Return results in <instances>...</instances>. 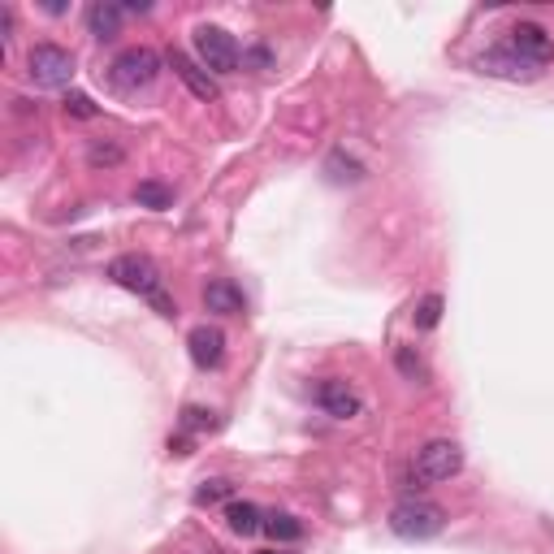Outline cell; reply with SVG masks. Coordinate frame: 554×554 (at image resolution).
Masks as SVG:
<instances>
[{"instance_id": "1", "label": "cell", "mask_w": 554, "mask_h": 554, "mask_svg": "<svg viewBox=\"0 0 554 554\" xmlns=\"http://www.w3.org/2000/svg\"><path fill=\"white\" fill-rule=\"evenodd\" d=\"M109 277H113V282L122 286V290H130V295L156 303V312H161V316H174V299L165 295V277H161V269H156L148 256L126 252V256L109 260Z\"/></svg>"}, {"instance_id": "2", "label": "cell", "mask_w": 554, "mask_h": 554, "mask_svg": "<svg viewBox=\"0 0 554 554\" xmlns=\"http://www.w3.org/2000/svg\"><path fill=\"white\" fill-rule=\"evenodd\" d=\"M156 78H161V57H156L152 48H126V52H117L109 65V83L122 91V96L148 91Z\"/></svg>"}, {"instance_id": "3", "label": "cell", "mask_w": 554, "mask_h": 554, "mask_svg": "<svg viewBox=\"0 0 554 554\" xmlns=\"http://www.w3.org/2000/svg\"><path fill=\"white\" fill-rule=\"evenodd\" d=\"M390 529L407 537V542H429L446 529V511L438 503H425V498H407L390 511Z\"/></svg>"}, {"instance_id": "4", "label": "cell", "mask_w": 554, "mask_h": 554, "mask_svg": "<svg viewBox=\"0 0 554 554\" xmlns=\"http://www.w3.org/2000/svg\"><path fill=\"white\" fill-rule=\"evenodd\" d=\"M239 39L221 26H195V61L204 65L208 74H234L239 70Z\"/></svg>"}, {"instance_id": "5", "label": "cell", "mask_w": 554, "mask_h": 554, "mask_svg": "<svg viewBox=\"0 0 554 554\" xmlns=\"http://www.w3.org/2000/svg\"><path fill=\"white\" fill-rule=\"evenodd\" d=\"M26 74H31L35 87L61 91V87H70V78H74V57L57 44H35L31 57H26Z\"/></svg>"}, {"instance_id": "6", "label": "cell", "mask_w": 554, "mask_h": 554, "mask_svg": "<svg viewBox=\"0 0 554 554\" xmlns=\"http://www.w3.org/2000/svg\"><path fill=\"white\" fill-rule=\"evenodd\" d=\"M459 468H464V451H459V442L451 438H433L416 451V481H451L459 477Z\"/></svg>"}, {"instance_id": "7", "label": "cell", "mask_w": 554, "mask_h": 554, "mask_svg": "<svg viewBox=\"0 0 554 554\" xmlns=\"http://www.w3.org/2000/svg\"><path fill=\"white\" fill-rule=\"evenodd\" d=\"M507 35H511V39H507V48H511V52H520L524 61L546 65V61L554 57V39H550L546 26H537V22H516Z\"/></svg>"}, {"instance_id": "8", "label": "cell", "mask_w": 554, "mask_h": 554, "mask_svg": "<svg viewBox=\"0 0 554 554\" xmlns=\"http://www.w3.org/2000/svg\"><path fill=\"white\" fill-rule=\"evenodd\" d=\"M169 70H174V78L191 91L195 100H217V96H221V91H217V78L208 74L195 57H187V52H169Z\"/></svg>"}, {"instance_id": "9", "label": "cell", "mask_w": 554, "mask_h": 554, "mask_svg": "<svg viewBox=\"0 0 554 554\" xmlns=\"http://www.w3.org/2000/svg\"><path fill=\"white\" fill-rule=\"evenodd\" d=\"M187 351L195 368H204V373L208 368H221V360H226V334L217 325H195L187 334Z\"/></svg>"}, {"instance_id": "10", "label": "cell", "mask_w": 554, "mask_h": 554, "mask_svg": "<svg viewBox=\"0 0 554 554\" xmlns=\"http://www.w3.org/2000/svg\"><path fill=\"white\" fill-rule=\"evenodd\" d=\"M312 399H316V407H321L325 416H334V420L360 416V394H355L347 381H321V386L312 390Z\"/></svg>"}, {"instance_id": "11", "label": "cell", "mask_w": 554, "mask_h": 554, "mask_svg": "<svg viewBox=\"0 0 554 554\" xmlns=\"http://www.w3.org/2000/svg\"><path fill=\"white\" fill-rule=\"evenodd\" d=\"M477 70H481V74H494V78H537V74H542V65L524 61L520 52H511V48L503 44V48H490V52H481Z\"/></svg>"}, {"instance_id": "12", "label": "cell", "mask_w": 554, "mask_h": 554, "mask_svg": "<svg viewBox=\"0 0 554 554\" xmlns=\"http://www.w3.org/2000/svg\"><path fill=\"white\" fill-rule=\"evenodd\" d=\"M204 308L217 312V316H239L247 308V299H243V290L234 286L230 277H213V282L204 286Z\"/></svg>"}, {"instance_id": "13", "label": "cell", "mask_w": 554, "mask_h": 554, "mask_svg": "<svg viewBox=\"0 0 554 554\" xmlns=\"http://www.w3.org/2000/svg\"><path fill=\"white\" fill-rule=\"evenodd\" d=\"M122 18H126L122 5H91L87 9V31L96 39H113L117 31H122Z\"/></svg>"}, {"instance_id": "14", "label": "cell", "mask_w": 554, "mask_h": 554, "mask_svg": "<svg viewBox=\"0 0 554 554\" xmlns=\"http://www.w3.org/2000/svg\"><path fill=\"white\" fill-rule=\"evenodd\" d=\"M226 524L239 537H252V533L265 529V516H260V507H252V503H230L226 507Z\"/></svg>"}, {"instance_id": "15", "label": "cell", "mask_w": 554, "mask_h": 554, "mask_svg": "<svg viewBox=\"0 0 554 554\" xmlns=\"http://www.w3.org/2000/svg\"><path fill=\"white\" fill-rule=\"evenodd\" d=\"M135 200H139L143 208H156V213H161V208H169V204H174V191H169L165 182L148 178V182H139V187H135Z\"/></svg>"}, {"instance_id": "16", "label": "cell", "mask_w": 554, "mask_h": 554, "mask_svg": "<svg viewBox=\"0 0 554 554\" xmlns=\"http://www.w3.org/2000/svg\"><path fill=\"white\" fill-rule=\"evenodd\" d=\"M265 533L273 537V542H299L303 537V524L295 516H286V511H277V516L265 520Z\"/></svg>"}, {"instance_id": "17", "label": "cell", "mask_w": 554, "mask_h": 554, "mask_svg": "<svg viewBox=\"0 0 554 554\" xmlns=\"http://www.w3.org/2000/svg\"><path fill=\"white\" fill-rule=\"evenodd\" d=\"M412 316H416V325H420V329H433V325L442 321V295H425V299L416 303V312H412Z\"/></svg>"}, {"instance_id": "18", "label": "cell", "mask_w": 554, "mask_h": 554, "mask_svg": "<svg viewBox=\"0 0 554 554\" xmlns=\"http://www.w3.org/2000/svg\"><path fill=\"white\" fill-rule=\"evenodd\" d=\"M122 156H126L122 143H91V148H87V161L96 165V169L100 165H122Z\"/></svg>"}, {"instance_id": "19", "label": "cell", "mask_w": 554, "mask_h": 554, "mask_svg": "<svg viewBox=\"0 0 554 554\" xmlns=\"http://www.w3.org/2000/svg\"><path fill=\"white\" fill-rule=\"evenodd\" d=\"M221 498H230V481H221V477L204 481L200 490H195V503L200 507H213V503H221Z\"/></svg>"}, {"instance_id": "20", "label": "cell", "mask_w": 554, "mask_h": 554, "mask_svg": "<svg viewBox=\"0 0 554 554\" xmlns=\"http://www.w3.org/2000/svg\"><path fill=\"white\" fill-rule=\"evenodd\" d=\"M65 113H70V117H83V122H87V117H96L100 109L91 104V96H83V91H70V96H65Z\"/></svg>"}, {"instance_id": "21", "label": "cell", "mask_w": 554, "mask_h": 554, "mask_svg": "<svg viewBox=\"0 0 554 554\" xmlns=\"http://www.w3.org/2000/svg\"><path fill=\"white\" fill-rule=\"evenodd\" d=\"M182 425L187 429H213V412H200V407H187V412H182Z\"/></svg>"}, {"instance_id": "22", "label": "cell", "mask_w": 554, "mask_h": 554, "mask_svg": "<svg viewBox=\"0 0 554 554\" xmlns=\"http://www.w3.org/2000/svg\"><path fill=\"white\" fill-rule=\"evenodd\" d=\"M399 368H403L407 377H416V373H420V364H416V360H412V355H407V351H399Z\"/></svg>"}, {"instance_id": "23", "label": "cell", "mask_w": 554, "mask_h": 554, "mask_svg": "<svg viewBox=\"0 0 554 554\" xmlns=\"http://www.w3.org/2000/svg\"><path fill=\"white\" fill-rule=\"evenodd\" d=\"M269 554H282V550H269Z\"/></svg>"}]
</instances>
